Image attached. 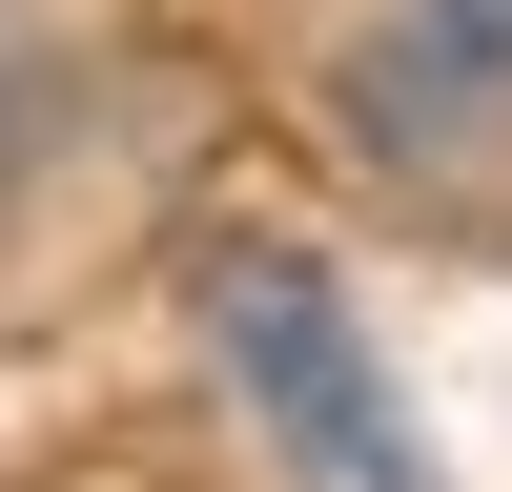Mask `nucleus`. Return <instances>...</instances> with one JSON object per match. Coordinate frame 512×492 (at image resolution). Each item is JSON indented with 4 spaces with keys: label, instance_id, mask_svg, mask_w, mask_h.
<instances>
[{
    "label": "nucleus",
    "instance_id": "2",
    "mask_svg": "<svg viewBox=\"0 0 512 492\" xmlns=\"http://www.w3.org/2000/svg\"><path fill=\"white\" fill-rule=\"evenodd\" d=\"M328 103H349V144L390 164V185L512 164V0H369L349 62H328Z\"/></svg>",
    "mask_w": 512,
    "mask_h": 492
},
{
    "label": "nucleus",
    "instance_id": "1",
    "mask_svg": "<svg viewBox=\"0 0 512 492\" xmlns=\"http://www.w3.org/2000/svg\"><path fill=\"white\" fill-rule=\"evenodd\" d=\"M205 349H226L246 431H267L287 492H451L431 472V410L390 390V349H369V308L308 267V246H205Z\"/></svg>",
    "mask_w": 512,
    "mask_h": 492
},
{
    "label": "nucleus",
    "instance_id": "3",
    "mask_svg": "<svg viewBox=\"0 0 512 492\" xmlns=\"http://www.w3.org/2000/svg\"><path fill=\"white\" fill-rule=\"evenodd\" d=\"M41 123H62V41L0 0V164H41Z\"/></svg>",
    "mask_w": 512,
    "mask_h": 492
}]
</instances>
